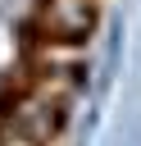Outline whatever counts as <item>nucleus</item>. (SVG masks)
Segmentation results:
<instances>
[{"mask_svg":"<svg viewBox=\"0 0 141 146\" xmlns=\"http://www.w3.org/2000/svg\"><path fill=\"white\" fill-rule=\"evenodd\" d=\"M14 128L27 132L32 141H50V137L59 132V105L45 100L41 91H32V96L18 100V110H14Z\"/></svg>","mask_w":141,"mask_h":146,"instance_id":"obj_1","label":"nucleus"},{"mask_svg":"<svg viewBox=\"0 0 141 146\" xmlns=\"http://www.w3.org/2000/svg\"><path fill=\"white\" fill-rule=\"evenodd\" d=\"M91 23H96L91 0H45V27L55 32V41H77Z\"/></svg>","mask_w":141,"mask_h":146,"instance_id":"obj_2","label":"nucleus"},{"mask_svg":"<svg viewBox=\"0 0 141 146\" xmlns=\"http://www.w3.org/2000/svg\"><path fill=\"white\" fill-rule=\"evenodd\" d=\"M0 146H41V141H32V137H27V132H18V128H14V123H9V128H5V132H0Z\"/></svg>","mask_w":141,"mask_h":146,"instance_id":"obj_3","label":"nucleus"}]
</instances>
